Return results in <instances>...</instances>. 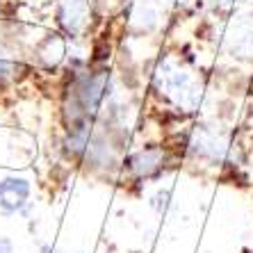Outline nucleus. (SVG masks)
Instances as JSON below:
<instances>
[{
  "label": "nucleus",
  "mask_w": 253,
  "mask_h": 253,
  "mask_svg": "<svg viewBox=\"0 0 253 253\" xmlns=\"http://www.w3.org/2000/svg\"><path fill=\"white\" fill-rule=\"evenodd\" d=\"M185 151L194 160L214 169H240L244 167L242 146L226 128L217 124H201L189 132Z\"/></svg>",
  "instance_id": "1"
},
{
  "label": "nucleus",
  "mask_w": 253,
  "mask_h": 253,
  "mask_svg": "<svg viewBox=\"0 0 253 253\" xmlns=\"http://www.w3.org/2000/svg\"><path fill=\"white\" fill-rule=\"evenodd\" d=\"M155 89L173 103L178 112H194L201 105V83L185 64L167 59L155 71Z\"/></svg>",
  "instance_id": "2"
},
{
  "label": "nucleus",
  "mask_w": 253,
  "mask_h": 253,
  "mask_svg": "<svg viewBox=\"0 0 253 253\" xmlns=\"http://www.w3.org/2000/svg\"><path fill=\"white\" fill-rule=\"evenodd\" d=\"M55 25L66 39L78 42L91 28L94 21V0H55Z\"/></svg>",
  "instance_id": "3"
},
{
  "label": "nucleus",
  "mask_w": 253,
  "mask_h": 253,
  "mask_svg": "<svg viewBox=\"0 0 253 253\" xmlns=\"http://www.w3.org/2000/svg\"><path fill=\"white\" fill-rule=\"evenodd\" d=\"M169 165V153H167L162 146H144L139 148L137 153H132L126 160V167L135 178L139 180H146V178H155L160 176L162 171Z\"/></svg>",
  "instance_id": "4"
},
{
  "label": "nucleus",
  "mask_w": 253,
  "mask_h": 253,
  "mask_svg": "<svg viewBox=\"0 0 253 253\" xmlns=\"http://www.w3.org/2000/svg\"><path fill=\"white\" fill-rule=\"evenodd\" d=\"M66 50H69V39L66 35H62L59 30H50L35 43L32 55L35 62L46 71H57L62 66V62L66 59Z\"/></svg>",
  "instance_id": "5"
},
{
  "label": "nucleus",
  "mask_w": 253,
  "mask_h": 253,
  "mask_svg": "<svg viewBox=\"0 0 253 253\" xmlns=\"http://www.w3.org/2000/svg\"><path fill=\"white\" fill-rule=\"evenodd\" d=\"M28 196H30V183L25 178L7 176L5 180H0V210L5 214L21 210L25 206Z\"/></svg>",
  "instance_id": "6"
},
{
  "label": "nucleus",
  "mask_w": 253,
  "mask_h": 253,
  "mask_svg": "<svg viewBox=\"0 0 253 253\" xmlns=\"http://www.w3.org/2000/svg\"><path fill=\"white\" fill-rule=\"evenodd\" d=\"M171 206V192L169 189H162V192H158L155 194V201H153V208L158 212H165L167 208Z\"/></svg>",
  "instance_id": "7"
},
{
  "label": "nucleus",
  "mask_w": 253,
  "mask_h": 253,
  "mask_svg": "<svg viewBox=\"0 0 253 253\" xmlns=\"http://www.w3.org/2000/svg\"><path fill=\"white\" fill-rule=\"evenodd\" d=\"M14 244L12 240H7V237H0V253H12Z\"/></svg>",
  "instance_id": "8"
},
{
  "label": "nucleus",
  "mask_w": 253,
  "mask_h": 253,
  "mask_svg": "<svg viewBox=\"0 0 253 253\" xmlns=\"http://www.w3.org/2000/svg\"><path fill=\"white\" fill-rule=\"evenodd\" d=\"M0 7H2V0H0ZM0 21H2V14H0Z\"/></svg>",
  "instance_id": "9"
}]
</instances>
